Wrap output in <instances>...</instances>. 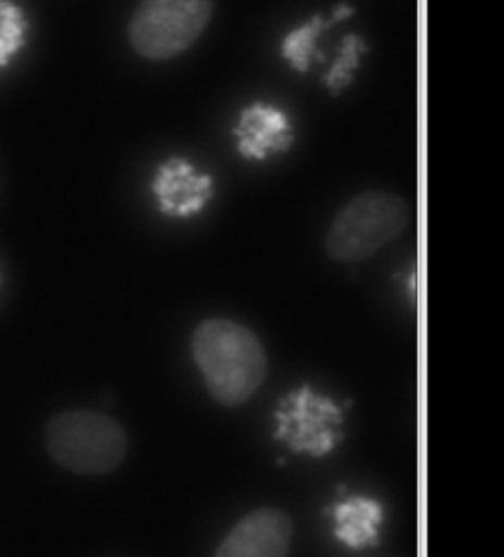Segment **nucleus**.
I'll return each instance as SVG.
<instances>
[{"label": "nucleus", "mask_w": 504, "mask_h": 557, "mask_svg": "<svg viewBox=\"0 0 504 557\" xmlns=\"http://www.w3.org/2000/svg\"><path fill=\"white\" fill-rule=\"evenodd\" d=\"M192 355L207 393L226 408L247 404L267 379L268 359L262 343L237 321H201L192 337Z\"/></svg>", "instance_id": "nucleus-1"}, {"label": "nucleus", "mask_w": 504, "mask_h": 557, "mask_svg": "<svg viewBox=\"0 0 504 557\" xmlns=\"http://www.w3.org/2000/svg\"><path fill=\"white\" fill-rule=\"evenodd\" d=\"M53 461L75 475H107L128 455V434L111 416L95 410L58 413L46 425Z\"/></svg>", "instance_id": "nucleus-2"}, {"label": "nucleus", "mask_w": 504, "mask_h": 557, "mask_svg": "<svg viewBox=\"0 0 504 557\" xmlns=\"http://www.w3.org/2000/svg\"><path fill=\"white\" fill-rule=\"evenodd\" d=\"M410 206L401 196L371 189L353 197L333 219L325 252L341 264L374 257L384 245L401 237L410 223Z\"/></svg>", "instance_id": "nucleus-3"}, {"label": "nucleus", "mask_w": 504, "mask_h": 557, "mask_svg": "<svg viewBox=\"0 0 504 557\" xmlns=\"http://www.w3.org/2000/svg\"><path fill=\"white\" fill-rule=\"evenodd\" d=\"M213 16V0H143L128 24L134 52L165 62L189 50Z\"/></svg>", "instance_id": "nucleus-4"}, {"label": "nucleus", "mask_w": 504, "mask_h": 557, "mask_svg": "<svg viewBox=\"0 0 504 557\" xmlns=\"http://www.w3.org/2000/svg\"><path fill=\"white\" fill-rule=\"evenodd\" d=\"M276 423V435L296 454L321 457L341 442L340 406L308 386L290 393L280 403Z\"/></svg>", "instance_id": "nucleus-5"}, {"label": "nucleus", "mask_w": 504, "mask_h": 557, "mask_svg": "<svg viewBox=\"0 0 504 557\" xmlns=\"http://www.w3.org/2000/svg\"><path fill=\"white\" fill-rule=\"evenodd\" d=\"M294 524L279 508L241 518L217 547L216 557H288Z\"/></svg>", "instance_id": "nucleus-6"}, {"label": "nucleus", "mask_w": 504, "mask_h": 557, "mask_svg": "<svg viewBox=\"0 0 504 557\" xmlns=\"http://www.w3.org/2000/svg\"><path fill=\"white\" fill-rule=\"evenodd\" d=\"M155 196L165 215L192 218L213 197V180L184 158H170L156 172Z\"/></svg>", "instance_id": "nucleus-7"}, {"label": "nucleus", "mask_w": 504, "mask_h": 557, "mask_svg": "<svg viewBox=\"0 0 504 557\" xmlns=\"http://www.w3.org/2000/svg\"><path fill=\"white\" fill-rule=\"evenodd\" d=\"M235 136L241 154L248 160H265L274 152H286L294 140V131L282 109L255 103L241 113Z\"/></svg>", "instance_id": "nucleus-8"}, {"label": "nucleus", "mask_w": 504, "mask_h": 557, "mask_svg": "<svg viewBox=\"0 0 504 557\" xmlns=\"http://www.w3.org/2000/svg\"><path fill=\"white\" fill-rule=\"evenodd\" d=\"M384 518L381 503L372 498H347L335 506V536L345 546H371L379 537V528Z\"/></svg>", "instance_id": "nucleus-9"}, {"label": "nucleus", "mask_w": 504, "mask_h": 557, "mask_svg": "<svg viewBox=\"0 0 504 557\" xmlns=\"http://www.w3.org/2000/svg\"><path fill=\"white\" fill-rule=\"evenodd\" d=\"M323 18L314 16L311 21L298 26L296 30L290 32L288 36L282 40V55L288 60L290 65L299 73H306L309 70L311 58L316 53V41L323 30Z\"/></svg>", "instance_id": "nucleus-10"}, {"label": "nucleus", "mask_w": 504, "mask_h": 557, "mask_svg": "<svg viewBox=\"0 0 504 557\" xmlns=\"http://www.w3.org/2000/svg\"><path fill=\"white\" fill-rule=\"evenodd\" d=\"M26 21L11 0H0V67L9 65L14 53L24 46Z\"/></svg>", "instance_id": "nucleus-11"}, {"label": "nucleus", "mask_w": 504, "mask_h": 557, "mask_svg": "<svg viewBox=\"0 0 504 557\" xmlns=\"http://www.w3.org/2000/svg\"><path fill=\"white\" fill-rule=\"evenodd\" d=\"M367 50V44L360 40L359 36L351 34L343 40V48H341L340 58L337 62L333 63L325 83L333 94H341L351 82H353V73L357 72L359 67L360 53Z\"/></svg>", "instance_id": "nucleus-12"}, {"label": "nucleus", "mask_w": 504, "mask_h": 557, "mask_svg": "<svg viewBox=\"0 0 504 557\" xmlns=\"http://www.w3.org/2000/svg\"><path fill=\"white\" fill-rule=\"evenodd\" d=\"M351 14H353V9H349V7H340V9L335 11V14H333V21H341V18H345V16H351Z\"/></svg>", "instance_id": "nucleus-13"}]
</instances>
